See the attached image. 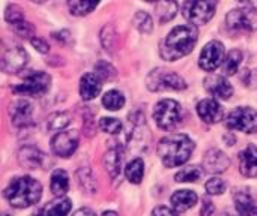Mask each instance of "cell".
Returning a JSON list of instances; mask_svg holds the SVG:
<instances>
[{
    "instance_id": "16",
    "label": "cell",
    "mask_w": 257,
    "mask_h": 216,
    "mask_svg": "<svg viewBox=\"0 0 257 216\" xmlns=\"http://www.w3.org/2000/svg\"><path fill=\"white\" fill-rule=\"evenodd\" d=\"M18 164L27 170L41 168L44 164V153L33 146H24L18 152Z\"/></svg>"
},
{
    "instance_id": "27",
    "label": "cell",
    "mask_w": 257,
    "mask_h": 216,
    "mask_svg": "<svg viewBox=\"0 0 257 216\" xmlns=\"http://www.w3.org/2000/svg\"><path fill=\"white\" fill-rule=\"evenodd\" d=\"M125 176L126 179L131 182V183H136L139 185L142 180H143V176H145V162L137 158V159H133L126 168H125Z\"/></svg>"
},
{
    "instance_id": "39",
    "label": "cell",
    "mask_w": 257,
    "mask_h": 216,
    "mask_svg": "<svg viewBox=\"0 0 257 216\" xmlns=\"http://www.w3.org/2000/svg\"><path fill=\"white\" fill-rule=\"evenodd\" d=\"M5 20L11 24L14 23H18L21 20H24V14H23V9L17 5H11L8 6L6 12H5Z\"/></svg>"
},
{
    "instance_id": "3",
    "label": "cell",
    "mask_w": 257,
    "mask_h": 216,
    "mask_svg": "<svg viewBox=\"0 0 257 216\" xmlns=\"http://www.w3.org/2000/svg\"><path fill=\"white\" fill-rule=\"evenodd\" d=\"M42 186L38 180L29 176L15 177L5 189L8 203L15 209H26L36 204L41 200Z\"/></svg>"
},
{
    "instance_id": "49",
    "label": "cell",
    "mask_w": 257,
    "mask_h": 216,
    "mask_svg": "<svg viewBox=\"0 0 257 216\" xmlns=\"http://www.w3.org/2000/svg\"><path fill=\"white\" fill-rule=\"evenodd\" d=\"M224 216H232V215H227V213H224Z\"/></svg>"
},
{
    "instance_id": "31",
    "label": "cell",
    "mask_w": 257,
    "mask_h": 216,
    "mask_svg": "<svg viewBox=\"0 0 257 216\" xmlns=\"http://www.w3.org/2000/svg\"><path fill=\"white\" fill-rule=\"evenodd\" d=\"M133 23H134V27L145 35H149L154 29V21H152L151 15L148 12H143V11H139L134 15Z\"/></svg>"
},
{
    "instance_id": "38",
    "label": "cell",
    "mask_w": 257,
    "mask_h": 216,
    "mask_svg": "<svg viewBox=\"0 0 257 216\" xmlns=\"http://www.w3.org/2000/svg\"><path fill=\"white\" fill-rule=\"evenodd\" d=\"M12 29H14V32H15L18 36H21V38H32V36L35 35V27H33L30 23L24 21V20H21V21H18V23H14V24H12Z\"/></svg>"
},
{
    "instance_id": "47",
    "label": "cell",
    "mask_w": 257,
    "mask_h": 216,
    "mask_svg": "<svg viewBox=\"0 0 257 216\" xmlns=\"http://www.w3.org/2000/svg\"><path fill=\"white\" fill-rule=\"evenodd\" d=\"M32 2H36V3H42V2H45V0H32Z\"/></svg>"
},
{
    "instance_id": "34",
    "label": "cell",
    "mask_w": 257,
    "mask_h": 216,
    "mask_svg": "<svg viewBox=\"0 0 257 216\" xmlns=\"http://www.w3.org/2000/svg\"><path fill=\"white\" fill-rule=\"evenodd\" d=\"M101 41L102 45L107 51H113L116 47V41H117V35L113 26H105L101 32Z\"/></svg>"
},
{
    "instance_id": "36",
    "label": "cell",
    "mask_w": 257,
    "mask_h": 216,
    "mask_svg": "<svg viewBox=\"0 0 257 216\" xmlns=\"http://www.w3.org/2000/svg\"><path fill=\"white\" fill-rule=\"evenodd\" d=\"M95 74H96L101 80H111V78L116 75V71H114V68H113L108 62L101 60V62H98V63L95 65Z\"/></svg>"
},
{
    "instance_id": "5",
    "label": "cell",
    "mask_w": 257,
    "mask_h": 216,
    "mask_svg": "<svg viewBox=\"0 0 257 216\" xmlns=\"http://www.w3.org/2000/svg\"><path fill=\"white\" fill-rule=\"evenodd\" d=\"M154 119L157 125L164 131H173L182 123L181 105L173 99H163L155 105Z\"/></svg>"
},
{
    "instance_id": "48",
    "label": "cell",
    "mask_w": 257,
    "mask_h": 216,
    "mask_svg": "<svg viewBox=\"0 0 257 216\" xmlns=\"http://www.w3.org/2000/svg\"><path fill=\"white\" fill-rule=\"evenodd\" d=\"M146 2H160V0H146Z\"/></svg>"
},
{
    "instance_id": "46",
    "label": "cell",
    "mask_w": 257,
    "mask_h": 216,
    "mask_svg": "<svg viewBox=\"0 0 257 216\" xmlns=\"http://www.w3.org/2000/svg\"><path fill=\"white\" fill-rule=\"evenodd\" d=\"M102 216H117V215H116L114 212H104V213H102Z\"/></svg>"
},
{
    "instance_id": "26",
    "label": "cell",
    "mask_w": 257,
    "mask_h": 216,
    "mask_svg": "<svg viewBox=\"0 0 257 216\" xmlns=\"http://www.w3.org/2000/svg\"><path fill=\"white\" fill-rule=\"evenodd\" d=\"M99 2L101 0H66L71 14L77 17H84L90 14L98 6Z\"/></svg>"
},
{
    "instance_id": "10",
    "label": "cell",
    "mask_w": 257,
    "mask_h": 216,
    "mask_svg": "<svg viewBox=\"0 0 257 216\" xmlns=\"http://www.w3.org/2000/svg\"><path fill=\"white\" fill-rule=\"evenodd\" d=\"M29 62V54L20 45H12L5 48L2 56V69L6 74H17L21 72L23 68Z\"/></svg>"
},
{
    "instance_id": "25",
    "label": "cell",
    "mask_w": 257,
    "mask_h": 216,
    "mask_svg": "<svg viewBox=\"0 0 257 216\" xmlns=\"http://www.w3.org/2000/svg\"><path fill=\"white\" fill-rule=\"evenodd\" d=\"M179 5L176 0H160L157 3V17L161 24L173 20L178 14Z\"/></svg>"
},
{
    "instance_id": "44",
    "label": "cell",
    "mask_w": 257,
    "mask_h": 216,
    "mask_svg": "<svg viewBox=\"0 0 257 216\" xmlns=\"http://www.w3.org/2000/svg\"><path fill=\"white\" fill-rule=\"evenodd\" d=\"M241 6H244L248 11H257V0H238Z\"/></svg>"
},
{
    "instance_id": "18",
    "label": "cell",
    "mask_w": 257,
    "mask_h": 216,
    "mask_svg": "<svg viewBox=\"0 0 257 216\" xmlns=\"http://www.w3.org/2000/svg\"><path fill=\"white\" fill-rule=\"evenodd\" d=\"M239 171L245 177H257V147L250 144L239 153Z\"/></svg>"
},
{
    "instance_id": "4",
    "label": "cell",
    "mask_w": 257,
    "mask_h": 216,
    "mask_svg": "<svg viewBox=\"0 0 257 216\" xmlns=\"http://www.w3.org/2000/svg\"><path fill=\"white\" fill-rule=\"evenodd\" d=\"M146 86L152 92H167V90H184L187 87L185 80L169 69L157 68L149 72L146 78Z\"/></svg>"
},
{
    "instance_id": "2",
    "label": "cell",
    "mask_w": 257,
    "mask_h": 216,
    "mask_svg": "<svg viewBox=\"0 0 257 216\" xmlns=\"http://www.w3.org/2000/svg\"><path fill=\"white\" fill-rule=\"evenodd\" d=\"M157 150L163 164L167 168H175L190 159L194 150V143L185 134H172L158 143Z\"/></svg>"
},
{
    "instance_id": "21",
    "label": "cell",
    "mask_w": 257,
    "mask_h": 216,
    "mask_svg": "<svg viewBox=\"0 0 257 216\" xmlns=\"http://www.w3.org/2000/svg\"><path fill=\"white\" fill-rule=\"evenodd\" d=\"M71 207H72L71 200L57 197L56 200L50 201L47 206L39 209L38 213H35V216H66L71 212Z\"/></svg>"
},
{
    "instance_id": "37",
    "label": "cell",
    "mask_w": 257,
    "mask_h": 216,
    "mask_svg": "<svg viewBox=\"0 0 257 216\" xmlns=\"http://www.w3.org/2000/svg\"><path fill=\"white\" fill-rule=\"evenodd\" d=\"M226 182L220 177H212L211 180L206 182L205 188H206V192L209 195H221L224 191H226Z\"/></svg>"
},
{
    "instance_id": "14",
    "label": "cell",
    "mask_w": 257,
    "mask_h": 216,
    "mask_svg": "<svg viewBox=\"0 0 257 216\" xmlns=\"http://www.w3.org/2000/svg\"><path fill=\"white\" fill-rule=\"evenodd\" d=\"M230 165L229 156L220 149H209L203 156V167L209 173H224Z\"/></svg>"
},
{
    "instance_id": "22",
    "label": "cell",
    "mask_w": 257,
    "mask_h": 216,
    "mask_svg": "<svg viewBox=\"0 0 257 216\" xmlns=\"http://www.w3.org/2000/svg\"><path fill=\"white\" fill-rule=\"evenodd\" d=\"M235 207L239 216H257V204L247 191H236L233 195Z\"/></svg>"
},
{
    "instance_id": "20",
    "label": "cell",
    "mask_w": 257,
    "mask_h": 216,
    "mask_svg": "<svg viewBox=\"0 0 257 216\" xmlns=\"http://www.w3.org/2000/svg\"><path fill=\"white\" fill-rule=\"evenodd\" d=\"M197 194L190 191V189H184V191H176L173 195H172V206L173 209L178 212V213H182V212H187L190 210L191 207L196 206L197 203Z\"/></svg>"
},
{
    "instance_id": "8",
    "label": "cell",
    "mask_w": 257,
    "mask_h": 216,
    "mask_svg": "<svg viewBox=\"0 0 257 216\" xmlns=\"http://www.w3.org/2000/svg\"><path fill=\"white\" fill-rule=\"evenodd\" d=\"M226 126L233 131H241L245 134H256L257 111L250 107H239L229 114Z\"/></svg>"
},
{
    "instance_id": "40",
    "label": "cell",
    "mask_w": 257,
    "mask_h": 216,
    "mask_svg": "<svg viewBox=\"0 0 257 216\" xmlns=\"http://www.w3.org/2000/svg\"><path fill=\"white\" fill-rule=\"evenodd\" d=\"M241 80H242V83H244V86L247 89H251V90L257 89V68L247 69L244 72V75L241 77Z\"/></svg>"
},
{
    "instance_id": "12",
    "label": "cell",
    "mask_w": 257,
    "mask_h": 216,
    "mask_svg": "<svg viewBox=\"0 0 257 216\" xmlns=\"http://www.w3.org/2000/svg\"><path fill=\"white\" fill-rule=\"evenodd\" d=\"M9 116L15 126L26 128L33 120V105L27 99H18L9 105Z\"/></svg>"
},
{
    "instance_id": "35",
    "label": "cell",
    "mask_w": 257,
    "mask_h": 216,
    "mask_svg": "<svg viewBox=\"0 0 257 216\" xmlns=\"http://www.w3.org/2000/svg\"><path fill=\"white\" fill-rule=\"evenodd\" d=\"M99 129L107 134H119L122 131V123L114 117H102L99 120Z\"/></svg>"
},
{
    "instance_id": "42",
    "label": "cell",
    "mask_w": 257,
    "mask_h": 216,
    "mask_svg": "<svg viewBox=\"0 0 257 216\" xmlns=\"http://www.w3.org/2000/svg\"><path fill=\"white\" fill-rule=\"evenodd\" d=\"M202 216H215V206L211 200H203V206H202Z\"/></svg>"
},
{
    "instance_id": "30",
    "label": "cell",
    "mask_w": 257,
    "mask_h": 216,
    "mask_svg": "<svg viewBox=\"0 0 257 216\" xmlns=\"http://www.w3.org/2000/svg\"><path fill=\"white\" fill-rule=\"evenodd\" d=\"M69 123H71V114L66 113V111L53 113V114L48 116V119H47V128H48L50 131H62V129H65Z\"/></svg>"
},
{
    "instance_id": "19",
    "label": "cell",
    "mask_w": 257,
    "mask_h": 216,
    "mask_svg": "<svg viewBox=\"0 0 257 216\" xmlns=\"http://www.w3.org/2000/svg\"><path fill=\"white\" fill-rule=\"evenodd\" d=\"M101 78L96 74H84L80 80V95L84 101H90L101 93L102 84Z\"/></svg>"
},
{
    "instance_id": "15",
    "label": "cell",
    "mask_w": 257,
    "mask_h": 216,
    "mask_svg": "<svg viewBox=\"0 0 257 216\" xmlns=\"http://www.w3.org/2000/svg\"><path fill=\"white\" fill-rule=\"evenodd\" d=\"M197 114L205 123L214 125L223 119V108L217 99H203L197 105Z\"/></svg>"
},
{
    "instance_id": "50",
    "label": "cell",
    "mask_w": 257,
    "mask_h": 216,
    "mask_svg": "<svg viewBox=\"0 0 257 216\" xmlns=\"http://www.w3.org/2000/svg\"><path fill=\"white\" fill-rule=\"evenodd\" d=\"M3 216H8V215H3Z\"/></svg>"
},
{
    "instance_id": "45",
    "label": "cell",
    "mask_w": 257,
    "mask_h": 216,
    "mask_svg": "<svg viewBox=\"0 0 257 216\" xmlns=\"http://www.w3.org/2000/svg\"><path fill=\"white\" fill-rule=\"evenodd\" d=\"M72 216H96L95 215V212L93 210H90V209H87V207H81V209H78L75 213Z\"/></svg>"
},
{
    "instance_id": "43",
    "label": "cell",
    "mask_w": 257,
    "mask_h": 216,
    "mask_svg": "<svg viewBox=\"0 0 257 216\" xmlns=\"http://www.w3.org/2000/svg\"><path fill=\"white\" fill-rule=\"evenodd\" d=\"M151 216H178V212L172 210L170 207L160 206V207H157V209L152 210V215Z\"/></svg>"
},
{
    "instance_id": "1",
    "label": "cell",
    "mask_w": 257,
    "mask_h": 216,
    "mask_svg": "<svg viewBox=\"0 0 257 216\" xmlns=\"http://www.w3.org/2000/svg\"><path fill=\"white\" fill-rule=\"evenodd\" d=\"M199 32L196 26L187 24V26H178L175 27L166 38L161 47V56L166 60H178L193 51V48L197 44Z\"/></svg>"
},
{
    "instance_id": "17",
    "label": "cell",
    "mask_w": 257,
    "mask_h": 216,
    "mask_svg": "<svg viewBox=\"0 0 257 216\" xmlns=\"http://www.w3.org/2000/svg\"><path fill=\"white\" fill-rule=\"evenodd\" d=\"M104 168L108 173V176L111 179H116L120 174L122 170V164H123V152L120 149V146H113L111 149H108L104 155Z\"/></svg>"
},
{
    "instance_id": "33",
    "label": "cell",
    "mask_w": 257,
    "mask_h": 216,
    "mask_svg": "<svg viewBox=\"0 0 257 216\" xmlns=\"http://www.w3.org/2000/svg\"><path fill=\"white\" fill-rule=\"evenodd\" d=\"M77 177H78L80 186H81L84 191H87V192H90V194L95 192V189H96V182H95V179H93L90 170H87V168H80L78 173H77Z\"/></svg>"
},
{
    "instance_id": "6",
    "label": "cell",
    "mask_w": 257,
    "mask_h": 216,
    "mask_svg": "<svg viewBox=\"0 0 257 216\" xmlns=\"http://www.w3.org/2000/svg\"><path fill=\"white\" fill-rule=\"evenodd\" d=\"M51 83V77L42 71H30L24 74L23 83L12 87V92L24 96H42L48 92Z\"/></svg>"
},
{
    "instance_id": "32",
    "label": "cell",
    "mask_w": 257,
    "mask_h": 216,
    "mask_svg": "<svg viewBox=\"0 0 257 216\" xmlns=\"http://www.w3.org/2000/svg\"><path fill=\"white\" fill-rule=\"evenodd\" d=\"M203 171L200 167L197 165H193V167H187V168H182L176 176V182H197L200 177H202Z\"/></svg>"
},
{
    "instance_id": "13",
    "label": "cell",
    "mask_w": 257,
    "mask_h": 216,
    "mask_svg": "<svg viewBox=\"0 0 257 216\" xmlns=\"http://www.w3.org/2000/svg\"><path fill=\"white\" fill-rule=\"evenodd\" d=\"M205 89L215 99H230L233 95L232 84L221 75H209L205 78Z\"/></svg>"
},
{
    "instance_id": "29",
    "label": "cell",
    "mask_w": 257,
    "mask_h": 216,
    "mask_svg": "<svg viewBox=\"0 0 257 216\" xmlns=\"http://www.w3.org/2000/svg\"><path fill=\"white\" fill-rule=\"evenodd\" d=\"M102 105L110 111H117L125 105V96L119 90H110L102 96Z\"/></svg>"
},
{
    "instance_id": "24",
    "label": "cell",
    "mask_w": 257,
    "mask_h": 216,
    "mask_svg": "<svg viewBox=\"0 0 257 216\" xmlns=\"http://www.w3.org/2000/svg\"><path fill=\"white\" fill-rule=\"evenodd\" d=\"M50 188H51V192L56 197H63L68 192V189H69V177H68L66 171H63V170L53 171Z\"/></svg>"
},
{
    "instance_id": "28",
    "label": "cell",
    "mask_w": 257,
    "mask_h": 216,
    "mask_svg": "<svg viewBox=\"0 0 257 216\" xmlns=\"http://www.w3.org/2000/svg\"><path fill=\"white\" fill-rule=\"evenodd\" d=\"M242 63V53L239 50H232L223 62V72L226 75H235Z\"/></svg>"
},
{
    "instance_id": "7",
    "label": "cell",
    "mask_w": 257,
    "mask_h": 216,
    "mask_svg": "<svg viewBox=\"0 0 257 216\" xmlns=\"http://www.w3.org/2000/svg\"><path fill=\"white\" fill-rule=\"evenodd\" d=\"M218 0H187L182 6V15L191 24H206L215 14Z\"/></svg>"
},
{
    "instance_id": "41",
    "label": "cell",
    "mask_w": 257,
    "mask_h": 216,
    "mask_svg": "<svg viewBox=\"0 0 257 216\" xmlns=\"http://www.w3.org/2000/svg\"><path fill=\"white\" fill-rule=\"evenodd\" d=\"M30 42H32V45L35 47V50H38V51H39V53H42V54H45V53H48V51H50L48 44H47L45 41L39 39V38H32V39H30Z\"/></svg>"
},
{
    "instance_id": "9",
    "label": "cell",
    "mask_w": 257,
    "mask_h": 216,
    "mask_svg": "<svg viewBox=\"0 0 257 216\" xmlns=\"http://www.w3.org/2000/svg\"><path fill=\"white\" fill-rule=\"evenodd\" d=\"M223 59H224V45L220 41H211L203 47L200 53L199 66L206 72H212L224 62Z\"/></svg>"
},
{
    "instance_id": "23",
    "label": "cell",
    "mask_w": 257,
    "mask_h": 216,
    "mask_svg": "<svg viewBox=\"0 0 257 216\" xmlns=\"http://www.w3.org/2000/svg\"><path fill=\"white\" fill-rule=\"evenodd\" d=\"M227 27L232 30H253V24L248 18L247 11L244 9H233L226 17Z\"/></svg>"
},
{
    "instance_id": "11",
    "label": "cell",
    "mask_w": 257,
    "mask_h": 216,
    "mask_svg": "<svg viewBox=\"0 0 257 216\" xmlns=\"http://www.w3.org/2000/svg\"><path fill=\"white\" fill-rule=\"evenodd\" d=\"M78 132L77 131H62L51 140L53 152L60 158H69L78 147Z\"/></svg>"
}]
</instances>
